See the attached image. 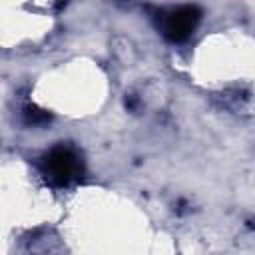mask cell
Segmentation results:
<instances>
[{"mask_svg":"<svg viewBox=\"0 0 255 255\" xmlns=\"http://www.w3.org/2000/svg\"><path fill=\"white\" fill-rule=\"evenodd\" d=\"M40 173L48 185L64 189L84 179L86 165L74 145L58 143L40 157Z\"/></svg>","mask_w":255,"mask_h":255,"instance_id":"obj_1","label":"cell"},{"mask_svg":"<svg viewBox=\"0 0 255 255\" xmlns=\"http://www.w3.org/2000/svg\"><path fill=\"white\" fill-rule=\"evenodd\" d=\"M201 8L195 4H183V6H175L169 10L159 12L157 16V28L163 34L165 40L179 44L185 42L197 28V24L201 22Z\"/></svg>","mask_w":255,"mask_h":255,"instance_id":"obj_2","label":"cell"},{"mask_svg":"<svg viewBox=\"0 0 255 255\" xmlns=\"http://www.w3.org/2000/svg\"><path fill=\"white\" fill-rule=\"evenodd\" d=\"M30 255H64L66 245L60 233L52 227H40L32 231V235L26 241Z\"/></svg>","mask_w":255,"mask_h":255,"instance_id":"obj_3","label":"cell"},{"mask_svg":"<svg viewBox=\"0 0 255 255\" xmlns=\"http://www.w3.org/2000/svg\"><path fill=\"white\" fill-rule=\"evenodd\" d=\"M22 114H24L26 124H30V126H44V124H48L52 120V114L48 110L38 108L36 104H26L22 108Z\"/></svg>","mask_w":255,"mask_h":255,"instance_id":"obj_4","label":"cell"}]
</instances>
